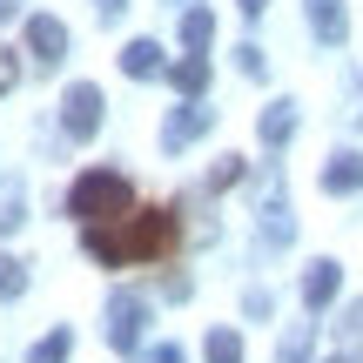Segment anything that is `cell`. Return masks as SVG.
Masks as SVG:
<instances>
[{"label":"cell","mask_w":363,"mask_h":363,"mask_svg":"<svg viewBox=\"0 0 363 363\" xmlns=\"http://www.w3.org/2000/svg\"><path fill=\"white\" fill-rule=\"evenodd\" d=\"M88 256L101 262V269H121V262H155L162 249L175 242V216L169 208H135V216L121 222H88Z\"/></svg>","instance_id":"6da1fadb"},{"label":"cell","mask_w":363,"mask_h":363,"mask_svg":"<svg viewBox=\"0 0 363 363\" xmlns=\"http://www.w3.org/2000/svg\"><path fill=\"white\" fill-rule=\"evenodd\" d=\"M67 208L81 216V229H88V222H121V216H135V189H128V175L88 169L74 189H67Z\"/></svg>","instance_id":"7a4b0ae2"},{"label":"cell","mask_w":363,"mask_h":363,"mask_svg":"<svg viewBox=\"0 0 363 363\" xmlns=\"http://www.w3.org/2000/svg\"><path fill=\"white\" fill-rule=\"evenodd\" d=\"M142 316H148V303L135 296V289H115V296H108V343H115L121 357L142 350Z\"/></svg>","instance_id":"3957f363"},{"label":"cell","mask_w":363,"mask_h":363,"mask_svg":"<svg viewBox=\"0 0 363 363\" xmlns=\"http://www.w3.org/2000/svg\"><path fill=\"white\" fill-rule=\"evenodd\" d=\"M101 108H108L101 88H94V81H74V88L61 94V128L74 135V142H88V135L101 128Z\"/></svg>","instance_id":"277c9868"},{"label":"cell","mask_w":363,"mask_h":363,"mask_svg":"<svg viewBox=\"0 0 363 363\" xmlns=\"http://www.w3.org/2000/svg\"><path fill=\"white\" fill-rule=\"evenodd\" d=\"M27 54H34L40 67H61L67 61V27L54 21V13H34V21H27Z\"/></svg>","instance_id":"5b68a950"},{"label":"cell","mask_w":363,"mask_h":363,"mask_svg":"<svg viewBox=\"0 0 363 363\" xmlns=\"http://www.w3.org/2000/svg\"><path fill=\"white\" fill-rule=\"evenodd\" d=\"M208 121H216V115H208V108H202V101H195V94H189V101H182L175 115H169V128H162V142H169V148H189L195 135L208 128Z\"/></svg>","instance_id":"8992f818"},{"label":"cell","mask_w":363,"mask_h":363,"mask_svg":"<svg viewBox=\"0 0 363 363\" xmlns=\"http://www.w3.org/2000/svg\"><path fill=\"white\" fill-rule=\"evenodd\" d=\"M337 289H343V269H337L330 256L303 276V303H310V310H330V303H337Z\"/></svg>","instance_id":"52a82bcc"},{"label":"cell","mask_w":363,"mask_h":363,"mask_svg":"<svg viewBox=\"0 0 363 363\" xmlns=\"http://www.w3.org/2000/svg\"><path fill=\"white\" fill-rule=\"evenodd\" d=\"M310 34L330 40V48L350 34V13H343V0H310Z\"/></svg>","instance_id":"ba28073f"},{"label":"cell","mask_w":363,"mask_h":363,"mask_svg":"<svg viewBox=\"0 0 363 363\" xmlns=\"http://www.w3.org/2000/svg\"><path fill=\"white\" fill-rule=\"evenodd\" d=\"M256 135H262V148H283L289 135H296V101H276V108H262Z\"/></svg>","instance_id":"9c48e42d"},{"label":"cell","mask_w":363,"mask_h":363,"mask_svg":"<svg viewBox=\"0 0 363 363\" xmlns=\"http://www.w3.org/2000/svg\"><path fill=\"white\" fill-rule=\"evenodd\" d=\"M162 67H169V61H162L155 40H128V48H121V74H128V81H148V74H162Z\"/></svg>","instance_id":"30bf717a"},{"label":"cell","mask_w":363,"mask_h":363,"mask_svg":"<svg viewBox=\"0 0 363 363\" xmlns=\"http://www.w3.org/2000/svg\"><path fill=\"white\" fill-rule=\"evenodd\" d=\"M323 189H330V195H350V189H363V155H330Z\"/></svg>","instance_id":"8fae6325"},{"label":"cell","mask_w":363,"mask_h":363,"mask_svg":"<svg viewBox=\"0 0 363 363\" xmlns=\"http://www.w3.org/2000/svg\"><path fill=\"white\" fill-rule=\"evenodd\" d=\"M169 81H175V88H182V94H202V88H208V54H202V48H195V54H189V61H175V67H169Z\"/></svg>","instance_id":"7c38bea8"},{"label":"cell","mask_w":363,"mask_h":363,"mask_svg":"<svg viewBox=\"0 0 363 363\" xmlns=\"http://www.w3.org/2000/svg\"><path fill=\"white\" fill-rule=\"evenodd\" d=\"M262 229H269V242H276V249H289V242H296V222H289V208H283V195H276V202L262 208Z\"/></svg>","instance_id":"4fadbf2b"},{"label":"cell","mask_w":363,"mask_h":363,"mask_svg":"<svg viewBox=\"0 0 363 363\" xmlns=\"http://www.w3.org/2000/svg\"><path fill=\"white\" fill-rule=\"evenodd\" d=\"M182 40L208 54V40H216V21H208V7H189V13H182Z\"/></svg>","instance_id":"5bb4252c"},{"label":"cell","mask_w":363,"mask_h":363,"mask_svg":"<svg viewBox=\"0 0 363 363\" xmlns=\"http://www.w3.org/2000/svg\"><path fill=\"white\" fill-rule=\"evenodd\" d=\"M13 296H27V262L0 256V303H13Z\"/></svg>","instance_id":"9a60e30c"},{"label":"cell","mask_w":363,"mask_h":363,"mask_svg":"<svg viewBox=\"0 0 363 363\" xmlns=\"http://www.w3.org/2000/svg\"><path fill=\"white\" fill-rule=\"evenodd\" d=\"M208 363H242V337L235 330H208Z\"/></svg>","instance_id":"2e32d148"},{"label":"cell","mask_w":363,"mask_h":363,"mask_svg":"<svg viewBox=\"0 0 363 363\" xmlns=\"http://www.w3.org/2000/svg\"><path fill=\"white\" fill-rule=\"evenodd\" d=\"M67 343H74L67 330H48V337L34 343V357H27V363H67Z\"/></svg>","instance_id":"e0dca14e"},{"label":"cell","mask_w":363,"mask_h":363,"mask_svg":"<svg viewBox=\"0 0 363 363\" xmlns=\"http://www.w3.org/2000/svg\"><path fill=\"white\" fill-rule=\"evenodd\" d=\"M235 67H242V74H262L269 61H262V48H235Z\"/></svg>","instance_id":"ac0fdd59"},{"label":"cell","mask_w":363,"mask_h":363,"mask_svg":"<svg viewBox=\"0 0 363 363\" xmlns=\"http://www.w3.org/2000/svg\"><path fill=\"white\" fill-rule=\"evenodd\" d=\"M13 81H21V67H13V54H7V48H0V94H7V88H13Z\"/></svg>","instance_id":"d6986e66"},{"label":"cell","mask_w":363,"mask_h":363,"mask_svg":"<svg viewBox=\"0 0 363 363\" xmlns=\"http://www.w3.org/2000/svg\"><path fill=\"white\" fill-rule=\"evenodd\" d=\"M94 13H101V21H121V13H128V0H94Z\"/></svg>","instance_id":"ffe728a7"},{"label":"cell","mask_w":363,"mask_h":363,"mask_svg":"<svg viewBox=\"0 0 363 363\" xmlns=\"http://www.w3.org/2000/svg\"><path fill=\"white\" fill-rule=\"evenodd\" d=\"M155 363H189V357H182V350H175V343H169V350H155Z\"/></svg>","instance_id":"44dd1931"},{"label":"cell","mask_w":363,"mask_h":363,"mask_svg":"<svg viewBox=\"0 0 363 363\" xmlns=\"http://www.w3.org/2000/svg\"><path fill=\"white\" fill-rule=\"evenodd\" d=\"M13 13H21V0H0V27H7V21H13Z\"/></svg>","instance_id":"7402d4cb"},{"label":"cell","mask_w":363,"mask_h":363,"mask_svg":"<svg viewBox=\"0 0 363 363\" xmlns=\"http://www.w3.org/2000/svg\"><path fill=\"white\" fill-rule=\"evenodd\" d=\"M350 330H357V337H363V303H350Z\"/></svg>","instance_id":"603a6c76"},{"label":"cell","mask_w":363,"mask_h":363,"mask_svg":"<svg viewBox=\"0 0 363 363\" xmlns=\"http://www.w3.org/2000/svg\"><path fill=\"white\" fill-rule=\"evenodd\" d=\"M262 7H269V0H242V13H262Z\"/></svg>","instance_id":"cb8c5ba5"},{"label":"cell","mask_w":363,"mask_h":363,"mask_svg":"<svg viewBox=\"0 0 363 363\" xmlns=\"http://www.w3.org/2000/svg\"><path fill=\"white\" fill-rule=\"evenodd\" d=\"M330 363H357V357H330Z\"/></svg>","instance_id":"d4e9b609"}]
</instances>
